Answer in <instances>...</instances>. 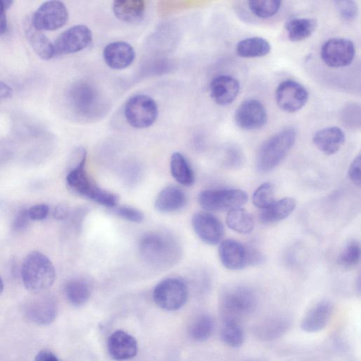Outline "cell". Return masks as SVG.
Masks as SVG:
<instances>
[{
    "label": "cell",
    "mask_w": 361,
    "mask_h": 361,
    "mask_svg": "<svg viewBox=\"0 0 361 361\" xmlns=\"http://www.w3.org/2000/svg\"><path fill=\"white\" fill-rule=\"evenodd\" d=\"M317 148L326 155L336 153L345 142V134L336 126L324 128L318 130L312 137Z\"/></svg>",
    "instance_id": "obj_22"
},
{
    "label": "cell",
    "mask_w": 361,
    "mask_h": 361,
    "mask_svg": "<svg viewBox=\"0 0 361 361\" xmlns=\"http://www.w3.org/2000/svg\"><path fill=\"white\" fill-rule=\"evenodd\" d=\"M3 290H4V283H3L1 278L0 277V295L3 292Z\"/></svg>",
    "instance_id": "obj_49"
},
{
    "label": "cell",
    "mask_w": 361,
    "mask_h": 361,
    "mask_svg": "<svg viewBox=\"0 0 361 361\" xmlns=\"http://www.w3.org/2000/svg\"><path fill=\"white\" fill-rule=\"evenodd\" d=\"M295 139V130L292 128H288L266 140L257 154V170L268 172L276 167L293 147Z\"/></svg>",
    "instance_id": "obj_5"
},
{
    "label": "cell",
    "mask_w": 361,
    "mask_h": 361,
    "mask_svg": "<svg viewBox=\"0 0 361 361\" xmlns=\"http://www.w3.org/2000/svg\"><path fill=\"white\" fill-rule=\"evenodd\" d=\"M66 99L71 111L80 118L94 119L104 112V104L97 90L88 82L74 83L68 91Z\"/></svg>",
    "instance_id": "obj_6"
},
{
    "label": "cell",
    "mask_w": 361,
    "mask_h": 361,
    "mask_svg": "<svg viewBox=\"0 0 361 361\" xmlns=\"http://www.w3.org/2000/svg\"><path fill=\"white\" fill-rule=\"evenodd\" d=\"M92 33L85 25H76L63 31L53 43L54 56L73 54L87 48Z\"/></svg>",
    "instance_id": "obj_12"
},
{
    "label": "cell",
    "mask_w": 361,
    "mask_h": 361,
    "mask_svg": "<svg viewBox=\"0 0 361 361\" xmlns=\"http://www.w3.org/2000/svg\"><path fill=\"white\" fill-rule=\"evenodd\" d=\"M124 116L128 124L137 129L150 127L156 121L159 109L151 97L139 94L130 97L124 106Z\"/></svg>",
    "instance_id": "obj_9"
},
{
    "label": "cell",
    "mask_w": 361,
    "mask_h": 361,
    "mask_svg": "<svg viewBox=\"0 0 361 361\" xmlns=\"http://www.w3.org/2000/svg\"><path fill=\"white\" fill-rule=\"evenodd\" d=\"M278 0H258L248 1V8L258 18H268L274 16L281 7Z\"/></svg>",
    "instance_id": "obj_35"
},
{
    "label": "cell",
    "mask_w": 361,
    "mask_h": 361,
    "mask_svg": "<svg viewBox=\"0 0 361 361\" xmlns=\"http://www.w3.org/2000/svg\"><path fill=\"white\" fill-rule=\"evenodd\" d=\"M188 297L186 283L176 277H169L161 281L154 287L153 299L156 304L166 310H176L182 307Z\"/></svg>",
    "instance_id": "obj_10"
},
{
    "label": "cell",
    "mask_w": 361,
    "mask_h": 361,
    "mask_svg": "<svg viewBox=\"0 0 361 361\" xmlns=\"http://www.w3.org/2000/svg\"><path fill=\"white\" fill-rule=\"evenodd\" d=\"M66 183L68 189L78 196L111 209L118 205V195L100 188L89 176L85 166L68 171Z\"/></svg>",
    "instance_id": "obj_3"
},
{
    "label": "cell",
    "mask_w": 361,
    "mask_h": 361,
    "mask_svg": "<svg viewBox=\"0 0 361 361\" xmlns=\"http://www.w3.org/2000/svg\"><path fill=\"white\" fill-rule=\"evenodd\" d=\"M355 54L353 42L345 38H331L326 41L321 49V58L332 68L350 65Z\"/></svg>",
    "instance_id": "obj_13"
},
{
    "label": "cell",
    "mask_w": 361,
    "mask_h": 361,
    "mask_svg": "<svg viewBox=\"0 0 361 361\" xmlns=\"http://www.w3.org/2000/svg\"><path fill=\"white\" fill-rule=\"evenodd\" d=\"M107 347L111 357L116 360H130L136 355L138 350L135 338L121 330L111 334Z\"/></svg>",
    "instance_id": "obj_20"
},
{
    "label": "cell",
    "mask_w": 361,
    "mask_h": 361,
    "mask_svg": "<svg viewBox=\"0 0 361 361\" xmlns=\"http://www.w3.org/2000/svg\"><path fill=\"white\" fill-rule=\"evenodd\" d=\"M248 199L245 191L236 188H213L201 191L197 196L200 205L206 212L231 210L241 207Z\"/></svg>",
    "instance_id": "obj_8"
},
{
    "label": "cell",
    "mask_w": 361,
    "mask_h": 361,
    "mask_svg": "<svg viewBox=\"0 0 361 361\" xmlns=\"http://www.w3.org/2000/svg\"><path fill=\"white\" fill-rule=\"evenodd\" d=\"M145 2L142 0H117L113 3L114 16L121 21L133 23L140 22L145 12Z\"/></svg>",
    "instance_id": "obj_25"
},
{
    "label": "cell",
    "mask_w": 361,
    "mask_h": 361,
    "mask_svg": "<svg viewBox=\"0 0 361 361\" xmlns=\"http://www.w3.org/2000/svg\"><path fill=\"white\" fill-rule=\"evenodd\" d=\"M288 39L298 42L310 37L317 27V20L310 18H294L286 23Z\"/></svg>",
    "instance_id": "obj_30"
},
{
    "label": "cell",
    "mask_w": 361,
    "mask_h": 361,
    "mask_svg": "<svg viewBox=\"0 0 361 361\" xmlns=\"http://www.w3.org/2000/svg\"><path fill=\"white\" fill-rule=\"evenodd\" d=\"M235 50L237 54L240 57H261L269 53L271 45L263 37H252L240 41L237 44Z\"/></svg>",
    "instance_id": "obj_28"
},
{
    "label": "cell",
    "mask_w": 361,
    "mask_h": 361,
    "mask_svg": "<svg viewBox=\"0 0 361 361\" xmlns=\"http://www.w3.org/2000/svg\"><path fill=\"white\" fill-rule=\"evenodd\" d=\"M295 207V200L292 197H286L275 200L267 207L260 209L258 218L260 222L264 224L279 222L289 216Z\"/></svg>",
    "instance_id": "obj_24"
},
{
    "label": "cell",
    "mask_w": 361,
    "mask_h": 361,
    "mask_svg": "<svg viewBox=\"0 0 361 361\" xmlns=\"http://www.w3.org/2000/svg\"><path fill=\"white\" fill-rule=\"evenodd\" d=\"M12 95L11 87L6 82L0 80V101L6 99Z\"/></svg>",
    "instance_id": "obj_48"
},
{
    "label": "cell",
    "mask_w": 361,
    "mask_h": 361,
    "mask_svg": "<svg viewBox=\"0 0 361 361\" xmlns=\"http://www.w3.org/2000/svg\"><path fill=\"white\" fill-rule=\"evenodd\" d=\"M68 20V11L59 1H48L41 4L30 19L39 30L51 31L63 27Z\"/></svg>",
    "instance_id": "obj_11"
},
{
    "label": "cell",
    "mask_w": 361,
    "mask_h": 361,
    "mask_svg": "<svg viewBox=\"0 0 361 361\" xmlns=\"http://www.w3.org/2000/svg\"><path fill=\"white\" fill-rule=\"evenodd\" d=\"M49 213V207L47 204L41 203L32 206L27 209L30 220L41 221L46 219Z\"/></svg>",
    "instance_id": "obj_42"
},
{
    "label": "cell",
    "mask_w": 361,
    "mask_h": 361,
    "mask_svg": "<svg viewBox=\"0 0 361 361\" xmlns=\"http://www.w3.org/2000/svg\"><path fill=\"white\" fill-rule=\"evenodd\" d=\"M114 213L120 218L133 223H140L144 219L143 213L133 207L121 205L112 208Z\"/></svg>",
    "instance_id": "obj_39"
},
{
    "label": "cell",
    "mask_w": 361,
    "mask_h": 361,
    "mask_svg": "<svg viewBox=\"0 0 361 361\" xmlns=\"http://www.w3.org/2000/svg\"><path fill=\"white\" fill-rule=\"evenodd\" d=\"M209 87L213 100L219 105L226 106L232 103L237 97L240 84L231 75H221L212 80Z\"/></svg>",
    "instance_id": "obj_19"
},
{
    "label": "cell",
    "mask_w": 361,
    "mask_h": 361,
    "mask_svg": "<svg viewBox=\"0 0 361 361\" xmlns=\"http://www.w3.org/2000/svg\"><path fill=\"white\" fill-rule=\"evenodd\" d=\"M170 171L176 182L184 186H190L195 182L194 171L183 154L174 152L170 159Z\"/></svg>",
    "instance_id": "obj_27"
},
{
    "label": "cell",
    "mask_w": 361,
    "mask_h": 361,
    "mask_svg": "<svg viewBox=\"0 0 361 361\" xmlns=\"http://www.w3.org/2000/svg\"><path fill=\"white\" fill-rule=\"evenodd\" d=\"M336 7L340 15L345 20H353L357 15L358 6L353 0H341L334 1Z\"/></svg>",
    "instance_id": "obj_40"
},
{
    "label": "cell",
    "mask_w": 361,
    "mask_h": 361,
    "mask_svg": "<svg viewBox=\"0 0 361 361\" xmlns=\"http://www.w3.org/2000/svg\"><path fill=\"white\" fill-rule=\"evenodd\" d=\"M360 166L361 159L358 154L351 162L348 170L349 179L357 185H360Z\"/></svg>",
    "instance_id": "obj_43"
},
{
    "label": "cell",
    "mask_w": 361,
    "mask_h": 361,
    "mask_svg": "<svg viewBox=\"0 0 361 361\" xmlns=\"http://www.w3.org/2000/svg\"><path fill=\"white\" fill-rule=\"evenodd\" d=\"M333 313V307L328 301H320L312 307L303 317L300 328L308 333L318 332L329 324Z\"/></svg>",
    "instance_id": "obj_21"
},
{
    "label": "cell",
    "mask_w": 361,
    "mask_h": 361,
    "mask_svg": "<svg viewBox=\"0 0 361 361\" xmlns=\"http://www.w3.org/2000/svg\"><path fill=\"white\" fill-rule=\"evenodd\" d=\"M142 259L150 266L166 269L178 261L181 250L177 240L169 234L150 232L142 235L139 242Z\"/></svg>",
    "instance_id": "obj_1"
},
{
    "label": "cell",
    "mask_w": 361,
    "mask_h": 361,
    "mask_svg": "<svg viewBox=\"0 0 361 361\" xmlns=\"http://www.w3.org/2000/svg\"><path fill=\"white\" fill-rule=\"evenodd\" d=\"M237 126L244 130H255L264 126L267 115L264 105L258 100L249 99L243 101L234 114Z\"/></svg>",
    "instance_id": "obj_16"
},
{
    "label": "cell",
    "mask_w": 361,
    "mask_h": 361,
    "mask_svg": "<svg viewBox=\"0 0 361 361\" xmlns=\"http://www.w3.org/2000/svg\"><path fill=\"white\" fill-rule=\"evenodd\" d=\"M253 204L262 209L267 207L275 201V188L269 182H265L258 186L252 196Z\"/></svg>",
    "instance_id": "obj_36"
},
{
    "label": "cell",
    "mask_w": 361,
    "mask_h": 361,
    "mask_svg": "<svg viewBox=\"0 0 361 361\" xmlns=\"http://www.w3.org/2000/svg\"><path fill=\"white\" fill-rule=\"evenodd\" d=\"M25 316L30 322L47 325L54 321L57 315V305L49 295H40L29 300L24 307Z\"/></svg>",
    "instance_id": "obj_17"
},
{
    "label": "cell",
    "mask_w": 361,
    "mask_h": 361,
    "mask_svg": "<svg viewBox=\"0 0 361 361\" xmlns=\"http://www.w3.org/2000/svg\"><path fill=\"white\" fill-rule=\"evenodd\" d=\"M287 326V321L283 319H271L259 327L258 334L264 339H273L283 334Z\"/></svg>",
    "instance_id": "obj_37"
},
{
    "label": "cell",
    "mask_w": 361,
    "mask_h": 361,
    "mask_svg": "<svg viewBox=\"0 0 361 361\" xmlns=\"http://www.w3.org/2000/svg\"><path fill=\"white\" fill-rule=\"evenodd\" d=\"M53 217L57 220H64L69 215V209L67 205L59 204L55 207L52 212Z\"/></svg>",
    "instance_id": "obj_45"
},
{
    "label": "cell",
    "mask_w": 361,
    "mask_h": 361,
    "mask_svg": "<svg viewBox=\"0 0 361 361\" xmlns=\"http://www.w3.org/2000/svg\"><path fill=\"white\" fill-rule=\"evenodd\" d=\"M103 57L109 68L121 70L128 68L133 63L135 51L129 43L116 41L108 44L104 47Z\"/></svg>",
    "instance_id": "obj_18"
},
{
    "label": "cell",
    "mask_w": 361,
    "mask_h": 361,
    "mask_svg": "<svg viewBox=\"0 0 361 361\" xmlns=\"http://www.w3.org/2000/svg\"><path fill=\"white\" fill-rule=\"evenodd\" d=\"M25 31L29 44L39 58L49 60L54 56L53 44L42 31L32 25L30 20L25 23Z\"/></svg>",
    "instance_id": "obj_26"
},
{
    "label": "cell",
    "mask_w": 361,
    "mask_h": 361,
    "mask_svg": "<svg viewBox=\"0 0 361 361\" xmlns=\"http://www.w3.org/2000/svg\"><path fill=\"white\" fill-rule=\"evenodd\" d=\"M226 222L228 228L242 234L251 233L255 227L252 215L242 207L229 210Z\"/></svg>",
    "instance_id": "obj_29"
},
{
    "label": "cell",
    "mask_w": 361,
    "mask_h": 361,
    "mask_svg": "<svg viewBox=\"0 0 361 361\" xmlns=\"http://www.w3.org/2000/svg\"><path fill=\"white\" fill-rule=\"evenodd\" d=\"M257 306V298L250 288L236 285L227 287L219 300L220 312L224 322H239L250 315Z\"/></svg>",
    "instance_id": "obj_4"
},
{
    "label": "cell",
    "mask_w": 361,
    "mask_h": 361,
    "mask_svg": "<svg viewBox=\"0 0 361 361\" xmlns=\"http://www.w3.org/2000/svg\"><path fill=\"white\" fill-rule=\"evenodd\" d=\"M245 156L243 152L236 146L229 145L224 154L223 164L229 169H238L243 166Z\"/></svg>",
    "instance_id": "obj_38"
},
{
    "label": "cell",
    "mask_w": 361,
    "mask_h": 361,
    "mask_svg": "<svg viewBox=\"0 0 361 361\" xmlns=\"http://www.w3.org/2000/svg\"><path fill=\"white\" fill-rule=\"evenodd\" d=\"M221 336L227 345L235 348L240 347L245 340V334L240 323L235 322H224Z\"/></svg>",
    "instance_id": "obj_33"
},
{
    "label": "cell",
    "mask_w": 361,
    "mask_h": 361,
    "mask_svg": "<svg viewBox=\"0 0 361 361\" xmlns=\"http://www.w3.org/2000/svg\"><path fill=\"white\" fill-rule=\"evenodd\" d=\"M34 361H61L53 353L42 350L35 356Z\"/></svg>",
    "instance_id": "obj_46"
},
{
    "label": "cell",
    "mask_w": 361,
    "mask_h": 361,
    "mask_svg": "<svg viewBox=\"0 0 361 361\" xmlns=\"http://www.w3.org/2000/svg\"><path fill=\"white\" fill-rule=\"evenodd\" d=\"M214 329L213 318L207 314H203L198 316L192 324L190 335L195 341H204L211 336Z\"/></svg>",
    "instance_id": "obj_32"
},
{
    "label": "cell",
    "mask_w": 361,
    "mask_h": 361,
    "mask_svg": "<svg viewBox=\"0 0 361 361\" xmlns=\"http://www.w3.org/2000/svg\"><path fill=\"white\" fill-rule=\"evenodd\" d=\"M361 249L360 243L355 240L348 241L338 257V264L345 268H351L360 263Z\"/></svg>",
    "instance_id": "obj_34"
},
{
    "label": "cell",
    "mask_w": 361,
    "mask_h": 361,
    "mask_svg": "<svg viewBox=\"0 0 361 361\" xmlns=\"http://www.w3.org/2000/svg\"><path fill=\"white\" fill-rule=\"evenodd\" d=\"M192 228L198 238L204 243L214 245L221 242L224 228L221 221L208 212H198L191 219Z\"/></svg>",
    "instance_id": "obj_15"
},
{
    "label": "cell",
    "mask_w": 361,
    "mask_h": 361,
    "mask_svg": "<svg viewBox=\"0 0 361 361\" xmlns=\"http://www.w3.org/2000/svg\"><path fill=\"white\" fill-rule=\"evenodd\" d=\"M87 159V152L83 147H78L72 154L68 164V171L85 166Z\"/></svg>",
    "instance_id": "obj_41"
},
{
    "label": "cell",
    "mask_w": 361,
    "mask_h": 361,
    "mask_svg": "<svg viewBox=\"0 0 361 361\" xmlns=\"http://www.w3.org/2000/svg\"><path fill=\"white\" fill-rule=\"evenodd\" d=\"M30 220V219L27 214V209H20L18 211L13 220L12 226L13 229L17 232L23 231L28 226Z\"/></svg>",
    "instance_id": "obj_44"
},
{
    "label": "cell",
    "mask_w": 361,
    "mask_h": 361,
    "mask_svg": "<svg viewBox=\"0 0 361 361\" xmlns=\"http://www.w3.org/2000/svg\"><path fill=\"white\" fill-rule=\"evenodd\" d=\"M184 191L176 185H168L157 195L154 208L161 213H171L182 209L186 203Z\"/></svg>",
    "instance_id": "obj_23"
},
{
    "label": "cell",
    "mask_w": 361,
    "mask_h": 361,
    "mask_svg": "<svg viewBox=\"0 0 361 361\" xmlns=\"http://www.w3.org/2000/svg\"><path fill=\"white\" fill-rule=\"evenodd\" d=\"M20 274L25 288L35 293H40L48 289L56 278V271L51 261L38 251H32L24 258Z\"/></svg>",
    "instance_id": "obj_2"
},
{
    "label": "cell",
    "mask_w": 361,
    "mask_h": 361,
    "mask_svg": "<svg viewBox=\"0 0 361 361\" xmlns=\"http://www.w3.org/2000/svg\"><path fill=\"white\" fill-rule=\"evenodd\" d=\"M218 251L221 264L229 270H240L264 262V256L260 251L234 239L221 240Z\"/></svg>",
    "instance_id": "obj_7"
},
{
    "label": "cell",
    "mask_w": 361,
    "mask_h": 361,
    "mask_svg": "<svg viewBox=\"0 0 361 361\" xmlns=\"http://www.w3.org/2000/svg\"><path fill=\"white\" fill-rule=\"evenodd\" d=\"M309 93L306 88L293 80L281 82L276 89L275 99L279 107L293 113L301 109L307 103Z\"/></svg>",
    "instance_id": "obj_14"
},
{
    "label": "cell",
    "mask_w": 361,
    "mask_h": 361,
    "mask_svg": "<svg viewBox=\"0 0 361 361\" xmlns=\"http://www.w3.org/2000/svg\"><path fill=\"white\" fill-rule=\"evenodd\" d=\"M63 291L68 301L75 306H80L86 303L91 295L90 284L81 279L68 281L65 284Z\"/></svg>",
    "instance_id": "obj_31"
},
{
    "label": "cell",
    "mask_w": 361,
    "mask_h": 361,
    "mask_svg": "<svg viewBox=\"0 0 361 361\" xmlns=\"http://www.w3.org/2000/svg\"><path fill=\"white\" fill-rule=\"evenodd\" d=\"M6 11L3 1L0 0V35H4L7 30Z\"/></svg>",
    "instance_id": "obj_47"
}]
</instances>
